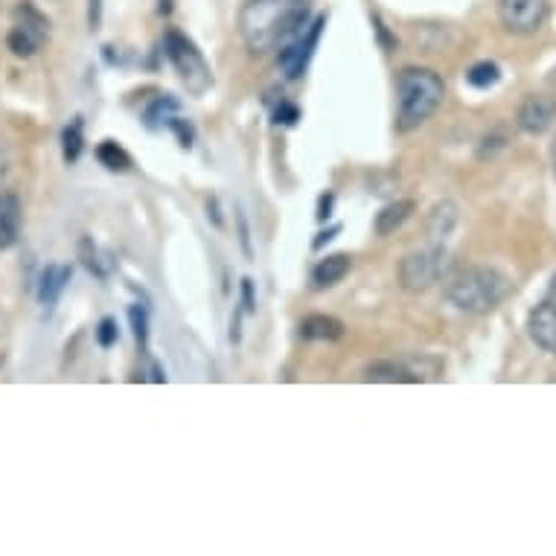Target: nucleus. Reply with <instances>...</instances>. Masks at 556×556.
<instances>
[{
  "label": "nucleus",
  "mask_w": 556,
  "mask_h": 556,
  "mask_svg": "<svg viewBox=\"0 0 556 556\" xmlns=\"http://www.w3.org/2000/svg\"><path fill=\"white\" fill-rule=\"evenodd\" d=\"M306 21V0H248L239 12V36L251 53L263 55L298 36Z\"/></svg>",
  "instance_id": "nucleus-1"
},
{
  "label": "nucleus",
  "mask_w": 556,
  "mask_h": 556,
  "mask_svg": "<svg viewBox=\"0 0 556 556\" xmlns=\"http://www.w3.org/2000/svg\"><path fill=\"white\" fill-rule=\"evenodd\" d=\"M446 83L431 67H402L396 76V131L420 128L443 105Z\"/></svg>",
  "instance_id": "nucleus-2"
},
{
  "label": "nucleus",
  "mask_w": 556,
  "mask_h": 556,
  "mask_svg": "<svg viewBox=\"0 0 556 556\" xmlns=\"http://www.w3.org/2000/svg\"><path fill=\"white\" fill-rule=\"evenodd\" d=\"M513 292V280L498 268L490 265H472L464 271L446 277L443 286V298H446L457 312H469V315H486L495 306L507 301Z\"/></svg>",
  "instance_id": "nucleus-3"
},
{
  "label": "nucleus",
  "mask_w": 556,
  "mask_h": 556,
  "mask_svg": "<svg viewBox=\"0 0 556 556\" xmlns=\"http://www.w3.org/2000/svg\"><path fill=\"white\" fill-rule=\"evenodd\" d=\"M452 254H448L443 242H431V245L420 248V251H410L402 256L400 263V283L405 292H426L440 280H446L452 271Z\"/></svg>",
  "instance_id": "nucleus-4"
},
{
  "label": "nucleus",
  "mask_w": 556,
  "mask_h": 556,
  "mask_svg": "<svg viewBox=\"0 0 556 556\" xmlns=\"http://www.w3.org/2000/svg\"><path fill=\"white\" fill-rule=\"evenodd\" d=\"M164 53L166 59L173 62L175 74L181 76V83L187 85V91H190L192 97H201V93L211 91V64L204 62V55H201L199 47L192 45L184 33H178V29H169V33H166Z\"/></svg>",
  "instance_id": "nucleus-5"
},
{
  "label": "nucleus",
  "mask_w": 556,
  "mask_h": 556,
  "mask_svg": "<svg viewBox=\"0 0 556 556\" xmlns=\"http://www.w3.org/2000/svg\"><path fill=\"white\" fill-rule=\"evenodd\" d=\"M443 362L440 358H405V362H376L365 367V382H388V384H410L438 379Z\"/></svg>",
  "instance_id": "nucleus-6"
},
{
  "label": "nucleus",
  "mask_w": 556,
  "mask_h": 556,
  "mask_svg": "<svg viewBox=\"0 0 556 556\" xmlns=\"http://www.w3.org/2000/svg\"><path fill=\"white\" fill-rule=\"evenodd\" d=\"M324 21L327 18L318 15V18L312 21V24H306L298 36H292L283 45L280 67H283V74L289 76V79H301L303 71L309 67L312 55H315V47H318L320 41V33H324Z\"/></svg>",
  "instance_id": "nucleus-7"
},
{
  "label": "nucleus",
  "mask_w": 556,
  "mask_h": 556,
  "mask_svg": "<svg viewBox=\"0 0 556 556\" xmlns=\"http://www.w3.org/2000/svg\"><path fill=\"white\" fill-rule=\"evenodd\" d=\"M498 18L513 36H533L547 21V0H498Z\"/></svg>",
  "instance_id": "nucleus-8"
},
{
  "label": "nucleus",
  "mask_w": 556,
  "mask_h": 556,
  "mask_svg": "<svg viewBox=\"0 0 556 556\" xmlns=\"http://www.w3.org/2000/svg\"><path fill=\"white\" fill-rule=\"evenodd\" d=\"M528 336L533 344L556 356V277L545 301L528 315Z\"/></svg>",
  "instance_id": "nucleus-9"
},
{
  "label": "nucleus",
  "mask_w": 556,
  "mask_h": 556,
  "mask_svg": "<svg viewBox=\"0 0 556 556\" xmlns=\"http://www.w3.org/2000/svg\"><path fill=\"white\" fill-rule=\"evenodd\" d=\"M556 119V102L551 97H528V100L521 102L519 114H516V123H519L521 131H528V135H542L551 128V123Z\"/></svg>",
  "instance_id": "nucleus-10"
},
{
  "label": "nucleus",
  "mask_w": 556,
  "mask_h": 556,
  "mask_svg": "<svg viewBox=\"0 0 556 556\" xmlns=\"http://www.w3.org/2000/svg\"><path fill=\"white\" fill-rule=\"evenodd\" d=\"M24 225V207L15 192H0V251L18 242Z\"/></svg>",
  "instance_id": "nucleus-11"
},
{
  "label": "nucleus",
  "mask_w": 556,
  "mask_h": 556,
  "mask_svg": "<svg viewBox=\"0 0 556 556\" xmlns=\"http://www.w3.org/2000/svg\"><path fill=\"white\" fill-rule=\"evenodd\" d=\"M353 268V260L346 254H332V256H324L315 268H312L309 280L315 289H332L344 280L346 274Z\"/></svg>",
  "instance_id": "nucleus-12"
},
{
  "label": "nucleus",
  "mask_w": 556,
  "mask_h": 556,
  "mask_svg": "<svg viewBox=\"0 0 556 556\" xmlns=\"http://www.w3.org/2000/svg\"><path fill=\"white\" fill-rule=\"evenodd\" d=\"M71 277H74L71 265H47L41 271V280H38V301L45 306H55L67 283H71Z\"/></svg>",
  "instance_id": "nucleus-13"
},
{
  "label": "nucleus",
  "mask_w": 556,
  "mask_h": 556,
  "mask_svg": "<svg viewBox=\"0 0 556 556\" xmlns=\"http://www.w3.org/2000/svg\"><path fill=\"white\" fill-rule=\"evenodd\" d=\"M344 336V324L332 315H309L301 320L303 341H338Z\"/></svg>",
  "instance_id": "nucleus-14"
},
{
  "label": "nucleus",
  "mask_w": 556,
  "mask_h": 556,
  "mask_svg": "<svg viewBox=\"0 0 556 556\" xmlns=\"http://www.w3.org/2000/svg\"><path fill=\"white\" fill-rule=\"evenodd\" d=\"M410 213H414V201H391L388 207H382V213L376 216V233L379 237H391L396 230L410 219Z\"/></svg>",
  "instance_id": "nucleus-15"
},
{
  "label": "nucleus",
  "mask_w": 556,
  "mask_h": 556,
  "mask_svg": "<svg viewBox=\"0 0 556 556\" xmlns=\"http://www.w3.org/2000/svg\"><path fill=\"white\" fill-rule=\"evenodd\" d=\"M455 225H457V207L452 204V201H440V204L431 207L426 228H429V237L434 239V242H443V239L455 230Z\"/></svg>",
  "instance_id": "nucleus-16"
},
{
  "label": "nucleus",
  "mask_w": 556,
  "mask_h": 556,
  "mask_svg": "<svg viewBox=\"0 0 556 556\" xmlns=\"http://www.w3.org/2000/svg\"><path fill=\"white\" fill-rule=\"evenodd\" d=\"M47 41L36 33H29V29L18 27V24H12L10 36H7V47L12 50V55H18V59H29V55H36Z\"/></svg>",
  "instance_id": "nucleus-17"
},
{
  "label": "nucleus",
  "mask_w": 556,
  "mask_h": 556,
  "mask_svg": "<svg viewBox=\"0 0 556 556\" xmlns=\"http://www.w3.org/2000/svg\"><path fill=\"white\" fill-rule=\"evenodd\" d=\"M15 24L24 29H29V33H36V36H41L45 41L50 38V18H47L45 12L38 10V7L27 3V0L15 7Z\"/></svg>",
  "instance_id": "nucleus-18"
},
{
  "label": "nucleus",
  "mask_w": 556,
  "mask_h": 556,
  "mask_svg": "<svg viewBox=\"0 0 556 556\" xmlns=\"http://www.w3.org/2000/svg\"><path fill=\"white\" fill-rule=\"evenodd\" d=\"M79 260H83L85 268H88V271H91L93 277H100V280H105V277H109V274H111L109 256L102 254L100 248L93 245L91 237L79 239Z\"/></svg>",
  "instance_id": "nucleus-19"
},
{
  "label": "nucleus",
  "mask_w": 556,
  "mask_h": 556,
  "mask_svg": "<svg viewBox=\"0 0 556 556\" xmlns=\"http://www.w3.org/2000/svg\"><path fill=\"white\" fill-rule=\"evenodd\" d=\"M502 79V67L495 62H475L469 71H466V83L472 85L475 91H490Z\"/></svg>",
  "instance_id": "nucleus-20"
},
{
  "label": "nucleus",
  "mask_w": 556,
  "mask_h": 556,
  "mask_svg": "<svg viewBox=\"0 0 556 556\" xmlns=\"http://www.w3.org/2000/svg\"><path fill=\"white\" fill-rule=\"evenodd\" d=\"M97 161L105 169H111V173H126L128 166H131V155L119 143H114V140H105V143L97 147Z\"/></svg>",
  "instance_id": "nucleus-21"
},
{
  "label": "nucleus",
  "mask_w": 556,
  "mask_h": 556,
  "mask_svg": "<svg viewBox=\"0 0 556 556\" xmlns=\"http://www.w3.org/2000/svg\"><path fill=\"white\" fill-rule=\"evenodd\" d=\"M85 149V137H83V119L76 117L71 126L62 131V155L67 164H76L79 155H83Z\"/></svg>",
  "instance_id": "nucleus-22"
},
{
  "label": "nucleus",
  "mask_w": 556,
  "mask_h": 556,
  "mask_svg": "<svg viewBox=\"0 0 556 556\" xmlns=\"http://www.w3.org/2000/svg\"><path fill=\"white\" fill-rule=\"evenodd\" d=\"M175 111H178V100H173V97H157V100L147 109V126H166V123L173 119Z\"/></svg>",
  "instance_id": "nucleus-23"
},
{
  "label": "nucleus",
  "mask_w": 556,
  "mask_h": 556,
  "mask_svg": "<svg viewBox=\"0 0 556 556\" xmlns=\"http://www.w3.org/2000/svg\"><path fill=\"white\" fill-rule=\"evenodd\" d=\"M128 320H131V329H135L137 344H147V338H149L147 309H143V306H131V309H128Z\"/></svg>",
  "instance_id": "nucleus-24"
},
{
  "label": "nucleus",
  "mask_w": 556,
  "mask_h": 556,
  "mask_svg": "<svg viewBox=\"0 0 556 556\" xmlns=\"http://www.w3.org/2000/svg\"><path fill=\"white\" fill-rule=\"evenodd\" d=\"M117 338H119V327H117V320L114 318H102L100 320V327H97V341H100V346H114L117 344Z\"/></svg>",
  "instance_id": "nucleus-25"
},
{
  "label": "nucleus",
  "mask_w": 556,
  "mask_h": 556,
  "mask_svg": "<svg viewBox=\"0 0 556 556\" xmlns=\"http://www.w3.org/2000/svg\"><path fill=\"white\" fill-rule=\"evenodd\" d=\"M166 126L173 128L175 135H178V140H181L184 149L192 147V137H195V131H192V126H190V123H187V119L173 117V119H169V123H166Z\"/></svg>",
  "instance_id": "nucleus-26"
},
{
  "label": "nucleus",
  "mask_w": 556,
  "mask_h": 556,
  "mask_svg": "<svg viewBox=\"0 0 556 556\" xmlns=\"http://www.w3.org/2000/svg\"><path fill=\"white\" fill-rule=\"evenodd\" d=\"M301 117L298 105H289V102H280V109L274 111V123H283V126H292Z\"/></svg>",
  "instance_id": "nucleus-27"
},
{
  "label": "nucleus",
  "mask_w": 556,
  "mask_h": 556,
  "mask_svg": "<svg viewBox=\"0 0 556 556\" xmlns=\"http://www.w3.org/2000/svg\"><path fill=\"white\" fill-rule=\"evenodd\" d=\"M237 225H239V242H242V251L251 256V230H248V219L242 216V211L237 213Z\"/></svg>",
  "instance_id": "nucleus-28"
},
{
  "label": "nucleus",
  "mask_w": 556,
  "mask_h": 556,
  "mask_svg": "<svg viewBox=\"0 0 556 556\" xmlns=\"http://www.w3.org/2000/svg\"><path fill=\"white\" fill-rule=\"evenodd\" d=\"M242 309L254 312L256 309V298H254V280H242Z\"/></svg>",
  "instance_id": "nucleus-29"
},
{
  "label": "nucleus",
  "mask_w": 556,
  "mask_h": 556,
  "mask_svg": "<svg viewBox=\"0 0 556 556\" xmlns=\"http://www.w3.org/2000/svg\"><path fill=\"white\" fill-rule=\"evenodd\" d=\"M332 201H336V195H332V192L320 195V204H318V219L320 222H327L329 216H332Z\"/></svg>",
  "instance_id": "nucleus-30"
},
{
  "label": "nucleus",
  "mask_w": 556,
  "mask_h": 556,
  "mask_svg": "<svg viewBox=\"0 0 556 556\" xmlns=\"http://www.w3.org/2000/svg\"><path fill=\"white\" fill-rule=\"evenodd\" d=\"M102 21V0H91V7H88V24H91V29L100 27Z\"/></svg>",
  "instance_id": "nucleus-31"
},
{
  "label": "nucleus",
  "mask_w": 556,
  "mask_h": 556,
  "mask_svg": "<svg viewBox=\"0 0 556 556\" xmlns=\"http://www.w3.org/2000/svg\"><path fill=\"white\" fill-rule=\"evenodd\" d=\"M338 225L336 228H329V230H324V233H318V239H315V242H312V248H324V242H329V239H336V233H338Z\"/></svg>",
  "instance_id": "nucleus-32"
},
{
  "label": "nucleus",
  "mask_w": 556,
  "mask_h": 556,
  "mask_svg": "<svg viewBox=\"0 0 556 556\" xmlns=\"http://www.w3.org/2000/svg\"><path fill=\"white\" fill-rule=\"evenodd\" d=\"M551 164H554V175H556V140H554V147H551Z\"/></svg>",
  "instance_id": "nucleus-33"
},
{
  "label": "nucleus",
  "mask_w": 556,
  "mask_h": 556,
  "mask_svg": "<svg viewBox=\"0 0 556 556\" xmlns=\"http://www.w3.org/2000/svg\"><path fill=\"white\" fill-rule=\"evenodd\" d=\"M0 365H3V358H0Z\"/></svg>",
  "instance_id": "nucleus-34"
}]
</instances>
